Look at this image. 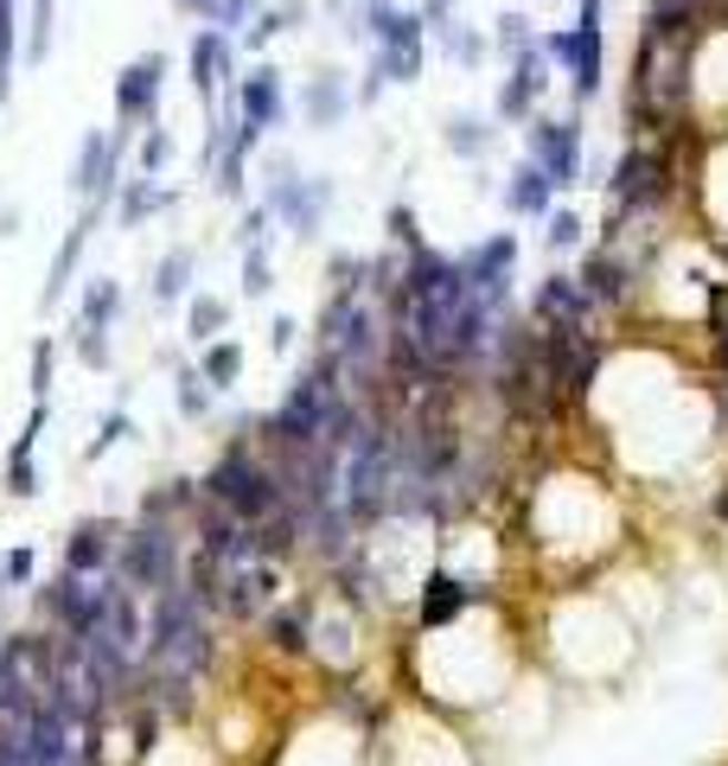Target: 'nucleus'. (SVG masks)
Returning a JSON list of instances; mask_svg holds the SVG:
<instances>
[{
    "instance_id": "cd10ccee",
    "label": "nucleus",
    "mask_w": 728,
    "mask_h": 766,
    "mask_svg": "<svg viewBox=\"0 0 728 766\" xmlns=\"http://www.w3.org/2000/svg\"><path fill=\"white\" fill-rule=\"evenodd\" d=\"M224 326H231V301L224 294H185V339L192 345H211V339H224Z\"/></svg>"
},
{
    "instance_id": "9b49d317",
    "label": "nucleus",
    "mask_w": 728,
    "mask_h": 766,
    "mask_svg": "<svg viewBox=\"0 0 728 766\" xmlns=\"http://www.w3.org/2000/svg\"><path fill=\"white\" fill-rule=\"evenodd\" d=\"M530 320H537L544 332H588L595 301H588V288H582L575 275H544L537 294H530Z\"/></svg>"
},
{
    "instance_id": "2eb2a0df",
    "label": "nucleus",
    "mask_w": 728,
    "mask_h": 766,
    "mask_svg": "<svg viewBox=\"0 0 728 766\" xmlns=\"http://www.w3.org/2000/svg\"><path fill=\"white\" fill-rule=\"evenodd\" d=\"M282 594V575H275V562H243L231 568L224 582H218V607L231 613V619H256L269 601Z\"/></svg>"
},
{
    "instance_id": "6ab92c4d",
    "label": "nucleus",
    "mask_w": 728,
    "mask_h": 766,
    "mask_svg": "<svg viewBox=\"0 0 728 766\" xmlns=\"http://www.w3.org/2000/svg\"><path fill=\"white\" fill-rule=\"evenodd\" d=\"M505 211L512 218H530V224H544L549 211H556V185H549V173L537 167V160H518L512 173H505Z\"/></svg>"
},
{
    "instance_id": "412c9836",
    "label": "nucleus",
    "mask_w": 728,
    "mask_h": 766,
    "mask_svg": "<svg viewBox=\"0 0 728 766\" xmlns=\"http://www.w3.org/2000/svg\"><path fill=\"white\" fill-rule=\"evenodd\" d=\"M173 204H180V192H173V185H160V179L134 173V179H122V185H115V224H122V230H141L148 218L173 211Z\"/></svg>"
},
{
    "instance_id": "dca6fc26",
    "label": "nucleus",
    "mask_w": 728,
    "mask_h": 766,
    "mask_svg": "<svg viewBox=\"0 0 728 766\" xmlns=\"http://www.w3.org/2000/svg\"><path fill=\"white\" fill-rule=\"evenodd\" d=\"M345 115H352V83L338 71H313L307 83H301V122H307L313 134H333Z\"/></svg>"
},
{
    "instance_id": "a18cd8bd",
    "label": "nucleus",
    "mask_w": 728,
    "mask_h": 766,
    "mask_svg": "<svg viewBox=\"0 0 728 766\" xmlns=\"http://www.w3.org/2000/svg\"><path fill=\"white\" fill-rule=\"evenodd\" d=\"M32 562H39V556H32L27 543H20V550H7V556H0V575H7V587H27L32 582Z\"/></svg>"
},
{
    "instance_id": "4be33fe9",
    "label": "nucleus",
    "mask_w": 728,
    "mask_h": 766,
    "mask_svg": "<svg viewBox=\"0 0 728 766\" xmlns=\"http://www.w3.org/2000/svg\"><path fill=\"white\" fill-rule=\"evenodd\" d=\"M442 148L454 160H486L498 148V122L479 109H454V115H442Z\"/></svg>"
},
{
    "instance_id": "c03bdc74",
    "label": "nucleus",
    "mask_w": 728,
    "mask_h": 766,
    "mask_svg": "<svg viewBox=\"0 0 728 766\" xmlns=\"http://www.w3.org/2000/svg\"><path fill=\"white\" fill-rule=\"evenodd\" d=\"M262 20L275 32H301L307 26V0H275V7H262Z\"/></svg>"
},
{
    "instance_id": "a211bd4d",
    "label": "nucleus",
    "mask_w": 728,
    "mask_h": 766,
    "mask_svg": "<svg viewBox=\"0 0 728 766\" xmlns=\"http://www.w3.org/2000/svg\"><path fill=\"white\" fill-rule=\"evenodd\" d=\"M115 562V524L109 517H78L71 536H64V568L71 575H109Z\"/></svg>"
},
{
    "instance_id": "3c124183",
    "label": "nucleus",
    "mask_w": 728,
    "mask_h": 766,
    "mask_svg": "<svg viewBox=\"0 0 728 766\" xmlns=\"http://www.w3.org/2000/svg\"><path fill=\"white\" fill-rule=\"evenodd\" d=\"M544 7H549V0H544Z\"/></svg>"
},
{
    "instance_id": "7c9ffc66",
    "label": "nucleus",
    "mask_w": 728,
    "mask_h": 766,
    "mask_svg": "<svg viewBox=\"0 0 728 766\" xmlns=\"http://www.w3.org/2000/svg\"><path fill=\"white\" fill-rule=\"evenodd\" d=\"M173 409H180L185 422H205L211 415V383L199 377V364H180V371H173Z\"/></svg>"
},
{
    "instance_id": "7ed1b4c3",
    "label": "nucleus",
    "mask_w": 728,
    "mask_h": 766,
    "mask_svg": "<svg viewBox=\"0 0 728 766\" xmlns=\"http://www.w3.org/2000/svg\"><path fill=\"white\" fill-rule=\"evenodd\" d=\"M115 587H122L115 575H71V568H64L58 582L39 587V613H52L64 638H90V633H103Z\"/></svg>"
},
{
    "instance_id": "4c0bfd02",
    "label": "nucleus",
    "mask_w": 728,
    "mask_h": 766,
    "mask_svg": "<svg viewBox=\"0 0 728 766\" xmlns=\"http://www.w3.org/2000/svg\"><path fill=\"white\" fill-rule=\"evenodd\" d=\"M269 638L282 652H307V607H275L269 613Z\"/></svg>"
},
{
    "instance_id": "8fccbe9b",
    "label": "nucleus",
    "mask_w": 728,
    "mask_h": 766,
    "mask_svg": "<svg viewBox=\"0 0 728 766\" xmlns=\"http://www.w3.org/2000/svg\"><path fill=\"white\" fill-rule=\"evenodd\" d=\"M180 13H199V20H205V13H211V0H180Z\"/></svg>"
},
{
    "instance_id": "9d476101",
    "label": "nucleus",
    "mask_w": 728,
    "mask_h": 766,
    "mask_svg": "<svg viewBox=\"0 0 728 766\" xmlns=\"http://www.w3.org/2000/svg\"><path fill=\"white\" fill-rule=\"evenodd\" d=\"M185 71H192V97L205 102V115H218L224 109V97L236 90V39H224V32H192V51H185Z\"/></svg>"
},
{
    "instance_id": "5701e85b",
    "label": "nucleus",
    "mask_w": 728,
    "mask_h": 766,
    "mask_svg": "<svg viewBox=\"0 0 728 766\" xmlns=\"http://www.w3.org/2000/svg\"><path fill=\"white\" fill-rule=\"evenodd\" d=\"M428 39H435V51H442L447 64H461V71H479V64H486V51H493L486 26H467L461 13L435 20V26H428Z\"/></svg>"
},
{
    "instance_id": "b1692460",
    "label": "nucleus",
    "mask_w": 728,
    "mask_h": 766,
    "mask_svg": "<svg viewBox=\"0 0 728 766\" xmlns=\"http://www.w3.org/2000/svg\"><path fill=\"white\" fill-rule=\"evenodd\" d=\"M122 313H129V288H122L115 275H90V281L78 288V313H71V320H78V326L109 332L115 320H122Z\"/></svg>"
},
{
    "instance_id": "37998d69",
    "label": "nucleus",
    "mask_w": 728,
    "mask_h": 766,
    "mask_svg": "<svg viewBox=\"0 0 728 766\" xmlns=\"http://www.w3.org/2000/svg\"><path fill=\"white\" fill-rule=\"evenodd\" d=\"M269 224H275V218H269V211H262V204H250V211H243V218H236V230H231V243H236V250H250V243H269Z\"/></svg>"
},
{
    "instance_id": "1a4fd4ad",
    "label": "nucleus",
    "mask_w": 728,
    "mask_h": 766,
    "mask_svg": "<svg viewBox=\"0 0 728 766\" xmlns=\"http://www.w3.org/2000/svg\"><path fill=\"white\" fill-rule=\"evenodd\" d=\"M122 153H129V141H122V134L83 128V134H78V153H71V199L109 204V192L122 185Z\"/></svg>"
},
{
    "instance_id": "ea45409f",
    "label": "nucleus",
    "mask_w": 728,
    "mask_h": 766,
    "mask_svg": "<svg viewBox=\"0 0 728 766\" xmlns=\"http://www.w3.org/2000/svg\"><path fill=\"white\" fill-rule=\"evenodd\" d=\"M384 224H391V250H403V255H416L428 236H422V224H416V211L410 204H391L384 211Z\"/></svg>"
},
{
    "instance_id": "58836bf2",
    "label": "nucleus",
    "mask_w": 728,
    "mask_h": 766,
    "mask_svg": "<svg viewBox=\"0 0 728 766\" xmlns=\"http://www.w3.org/2000/svg\"><path fill=\"white\" fill-rule=\"evenodd\" d=\"M256 13H262L256 0H211V13H205V20H211V32H224V39H236L243 26L256 20Z\"/></svg>"
},
{
    "instance_id": "a878e982",
    "label": "nucleus",
    "mask_w": 728,
    "mask_h": 766,
    "mask_svg": "<svg viewBox=\"0 0 728 766\" xmlns=\"http://www.w3.org/2000/svg\"><path fill=\"white\" fill-rule=\"evenodd\" d=\"M192 275H199V250H166L154 262V281H148V294H154V306H180L185 294H192Z\"/></svg>"
},
{
    "instance_id": "f3484780",
    "label": "nucleus",
    "mask_w": 728,
    "mask_h": 766,
    "mask_svg": "<svg viewBox=\"0 0 728 766\" xmlns=\"http://www.w3.org/2000/svg\"><path fill=\"white\" fill-rule=\"evenodd\" d=\"M46 422H52V403H32L27 429L13 434V447H7V473H0L7 498H39V466H32V447H39Z\"/></svg>"
},
{
    "instance_id": "f8f14e48",
    "label": "nucleus",
    "mask_w": 728,
    "mask_h": 766,
    "mask_svg": "<svg viewBox=\"0 0 728 766\" xmlns=\"http://www.w3.org/2000/svg\"><path fill=\"white\" fill-rule=\"evenodd\" d=\"M549 71H556V64H549L537 46L524 51V58H512V77L498 83V97H493V122H530L544 90H549Z\"/></svg>"
},
{
    "instance_id": "49530a36",
    "label": "nucleus",
    "mask_w": 728,
    "mask_h": 766,
    "mask_svg": "<svg viewBox=\"0 0 728 766\" xmlns=\"http://www.w3.org/2000/svg\"><path fill=\"white\" fill-rule=\"evenodd\" d=\"M154 747H160V715L141 709V715H134V760H148Z\"/></svg>"
},
{
    "instance_id": "f704fd0d",
    "label": "nucleus",
    "mask_w": 728,
    "mask_h": 766,
    "mask_svg": "<svg viewBox=\"0 0 728 766\" xmlns=\"http://www.w3.org/2000/svg\"><path fill=\"white\" fill-rule=\"evenodd\" d=\"M166 160H173V134H166L160 122H148L141 128V148H134V167H141L148 179H160L166 173Z\"/></svg>"
},
{
    "instance_id": "f257e3e1",
    "label": "nucleus",
    "mask_w": 728,
    "mask_h": 766,
    "mask_svg": "<svg viewBox=\"0 0 728 766\" xmlns=\"http://www.w3.org/2000/svg\"><path fill=\"white\" fill-rule=\"evenodd\" d=\"M199 492H205L211 505L231 511L236 524H262V517H275V511H282V485H275L269 460H262L250 441H231V447L218 454V466L199 480Z\"/></svg>"
},
{
    "instance_id": "c756f323",
    "label": "nucleus",
    "mask_w": 728,
    "mask_h": 766,
    "mask_svg": "<svg viewBox=\"0 0 728 766\" xmlns=\"http://www.w3.org/2000/svg\"><path fill=\"white\" fill-rule=\"evenodd\" d=\"M486 39H493V51H505V58H524V51L537 46V26H530V13L505 7V13L493 20V32H486Z\"/></svg>"
},
{
    "instance_id": "c85d7f7f",
    "label": "nucleus",
    "mask_w": 728,
    "mask_h": 766,
    "mask_svg": "<svg viewBox=\"0 0 728 766\" xmlns=\"http://www.w3.org/2000/svg\"><path fill=\"white\" fill-rule=\"evenodd\" d=\"M199 377L211 383V396H231L236 377H243V345L236 339H211L205 352H199Z\"/></svg>"
},
{
    "instance_id": "a19ab883",
    "label": "nucleus",
    "mask_w": 728,
    "mask_h": 766,
    "mask_svg": "<svg viewBox=\"0 0 728 766\" xmlns=\"http://www.w3.org/2000/svg\"><path fill=\"white\" fill-rule=\"evenodd\" d=\"M129 434H141V429H134V415H122V409H109V415H103V429H97V441L83 447V460H103L109 447H122Z\"/></svg>"
},
{
    "instance_id": "e433bc0d",
    "label": "nucleus",
    "mask_w": 728,
    "mask_h": 766,
    "mask_svg": "<svg viewBox=\"0 0 728 766\" xmlns=\"http://www.w3.org/2000/svg\"><path fill=\"white\" fill-rule=\"evenodd\" d=\"M71 352H78L83 371H109V364H115V352H109V332L78 326V320H71Z\"/></svg>"
},
{
    "instance_id": "473e14b6",
    "label": "nucleus",
    "mask_w": 728,
    "mask_h": 766,
    "mask_svg": "<svg viewBox=\"0 0 728 766\" xmlns=\"http://www.w3.org/2000/svg\"><path fill=\"white\" fill-rule=\"evenodd\" d=\"M13 64H20V0H0V102L13 97Z\"/></svg>"
},
{
    "instance_id": "de8ad7c7",
    "label": "nucleus",
    "mask_w": 728,
    "mask_h": 766,
    "mask_svg": "<svg viewBox=\"0 0 728 766\" xmlns=\"http://www.w3.org/2000/svg\"><path fill=\"white\" fill-rule=\"evenodd\" d=\"M294 345H301V320H287V313H275V320H269V352L282 357V352H294Z\"/></svg>"
},
{
    "instance_id": "f03ea898",
    "label": "nucleus",
    "mask_w": 728,
    "mask_h": 766,
    "mask_svg": "<svg viewBox=\"0 0 728 766\" xmlns=\"http://www.w3.org/2000/svg\"><path fill=\"white\" fill-rule=\"evenodd\" d=\"M115 582L129 587V594H160V587L180 582V536L154 524V517H141L122 543H115Z\"/></svg>"
},
{
    "instance_id": "bb28decb",
    "label": "nucleus",
    "mask_w": 728,
    "mask_h": 766,
    "mask_svg": "<svg viewBox=\"0 0 728 766\" xmlns=\"http://www.w3.org/2000/svg\"><path fill=\"white\" fill-rule=\"evenodd\" d=\"M575 281L588 288V301H595V306H614V301L626 294V281H633V275H626V262H620V255L600 243V250L588 255V262H582V275H575Z\"/></svg>"
},
{
    "instance_id": "20e7f679",
    "label": "nucleus",
    "mask_w": 728,
    "mask_h": 766,
    "mask_svg": "<svg viewBox=\"0 0 728 766\" xmlns=\"http://www.w3.org/2000/svg\"><path fill=\"white\" fill-rule=\"evenodd\" d=\"M333 199H338V185L326 173H294V179H282V185H262V211H269L294 243H313V236H320Z\"/></svg>"
},
{
    "instance_id": "09e8293b",
    "label": "nucleus",
    "mask_w": 728,
    "mask_h": 766,
    "mask_svg": "<svg viewBox=\"0 0 728 766\" xmlns=\"http://www.w3.org/2000/svg\"><path fill=\"white\" fill-rule=\"evenodd\" d=\"M454 7H461V0H422V20L435 26V20H447V13H454Z\"/></svg>"
},
{
    "instance_id": "393cba45",
    "label": "nucleus",
    "mask_w": 728,
    "mask_h": 766,
    "mask_svg": "<svg viewBox=\"0 0 728 766\" xmlns=\"http://www.w3.org/2000/svg\"><path fill=\"white\" fill-rule=\"evenodd\" d=\"M461 607H473V587L467 582H454L447 568L422 575V594H416V619H422V626H447Z\"/></svg>"
},
{
    "instance_id": "6e6552de",
    "label": "nucleus",
    "mask_w": 728,
    "mask_h": 766,
    "mask_svg": "<svg viewBox=\"0 0 728 766\" xmlns=\"http://www.w3.org/2000/svg\"><path fill=\"white\" fill-rule=\"evenodd\" d=\"M537 51H544L549 64L569 71L575 102L600 97V77H607V64H600V26H549V32H537Z\"/></svg>"
},
{
    "instance_id": "39448f33",
    "label": "nucleus",
    "mask_w": 728,
    "mask_h": 766,
    "mask_svg": "<svg viewBox=\"0 0 728 766\" xmlns=\"http://www.w3.org/2000/svg\"><path fill=\"white\" fill-rule=\"evenodd\" d=\"M461 275H467L473 301L498 320L505 301H512V275H518V236H512V230H486V236L461 255Z\"/></svg>"
},
{
    "instance_id": "aec40b11",
    "label": "nucleus",
    "mask_w": 728,
    "mask_h": 766,
    "mask_svg": "<svg viewBox=\"0 0 728 766\" xmlns=\"http://www.w3.org/2000/svg\"><path fill=\"white\" fill-rule=\"evenodd\" d=\"M97 218H103V204H83V218L64 230V243H58V255H52V275H46V294H39L46 306H58L64 294H71V275H78L83 250H90V230H97Z\"/></svg>"
},
{
    "instance_id": "0eeeda50",
    "label": "nucleus",
    "mask_w": 728,
    "mask_h": 766,
    "mask_svg": "<svg viewBox=\"0 0 728 766\" xmlns=\"http://www.w3.org/2000/svg\"><path fill=\"white\" fill-rule=\"evenodd\" d=\"M160 90H166V58L160 51H141L134 64L115 71V134L134 141L148 122H160Z\"/></svg>"
},
{
    "instance_id": "423d86ee",
    "label": "nucleus",
    "mask_w": 728,
    "mask_h": 766,
    "mask_svg": "<svg viewBox=\"0 0 728 766\" xmlns=\"http://www.w3.org/2000/svg\"><path fill=\"white\" fill-rule=\"evenodd\" d=\"M524 160H537L556 192L582 185V122L575 115H530L524 122Z\"/></svg>"
},
{
    "instance_id": "72a5a7b5",
    "label": "nucleus",
    "mask_w": 728,
    "mask_h": 766,
    "mask_svg": "<svg viewBox=\"0 0 728 766\" xmlns=\"http://www.w3.org/2000/svg\"><path fill=\"white\" fill-rule=\"evenodd\" d=\"M58 0H32V20H27V64H46L52 58V32H58V13H52Z\"/></svg>"
},
{
    "instance_id": "2f4dec72",
    "label": "nucleus",
    "mask_w": 728,
    "mask_h": 766,
    "mask_svg": "<svg viewBox=\"0 0 728 766\" xmlns=\"http://www.w3.org/2000/svg\"><path fill=\"white\" fill-rule=\"evenodd\" d=\"M588 243V224H582V211H569V204H556L544 218V250L549 255H569V250H582Z\"/></svg>"
},
{
    "instance_id": "4468645a",
    "label": "nucleus",
    "mask_w": 728,
    "mask_h": 766,
    "mask_svg": "<svg viewBox=\"0 0 728 766\" xmlns=\"http://www.w3.org/2000/svg\"><path fill=\"white\" fill-rule=\"evenodd\" d=\"M658 185H665V160L651 148H626L614 179H607V192H614V218H633L639 204L658 199Z\"/></svg>"
},
{
    "instance_id": "c9c22d12",
    "label": "nucleus",
    "mask_w": 728,
    "mask_h": 766,
    "mask_svg": "<svg viewBox=\"0 0 728 766\" xmlns=\"http://www.w3.org/2000/svg\"><path fill=\"white\" fill-rule=\"evenodd\" d=\"M243 255V294L250 301H269V288H275V262H269V243H250Z\"/></svg>"
},
{
    "instance_id": "ddd939ff",
    "label": "nucleus",
    "mask_w": 728,
    "mask_h": 766,
    "mask_svg": "<svg viewBox=\"0 0 728 766\" xmlns=\"http://www.w3.org/2000/svg\"><path fill=\"white\" fill-rule=\"evenodd\" d=\"M231 102H236V115L256 128V134L282 128V115H287V83H282V71H275V64H250V71L236 77Z\"/></svg>"
},
{
    "instance_id": "79ce46f5",
    "label": "nucleus",
    "mask_w": 728,
    "mask_h": 766,
    "mask_svg": "<svg viewBox=\"0 0 728 766\" xmlns=\"http://www.w3.org/2000/svg\"><path fill=\"white\" fill-rule=\"evenodd\" d=\"M52 357H58L52 339H32V403H52Z\"/></svg>"
}]
</instances>
